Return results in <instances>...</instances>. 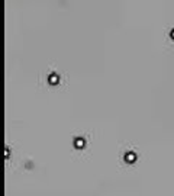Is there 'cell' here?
<instances>
[{"label":"cell","instance_id":"4","mask_svg":"<svg viewBox=\"0 0 174 196\" xmlns=\"http://www.w3.org/2000/svg\"><path fill=\"white\" fill-rule=\"evenodd\" d=\"M5 157H9V148H5Z\"/></svg>","mask_w":174,"mask_h":196},{"label":"cell","instance_id":"3","mask_svg":"<svg viewBox=\"0 0 174 196\" xmlns=\"http://www.w3.org/2000/svg\"><path fill=\"white\" fill-rule=\"evenodd\" d=\"M84 144H86V141H84L83 138H75V141H74L75 148H83V147H84Z\"/></svg>","mask_w":174,"mask_h":196},{"label":"cell","instance_id":"1","mask_svg":"<svg viewBox=\"0 0 174 196\" xmlns=\"http://www.w3.org/2000/svg\"><path fill=\"white\" fill-rule=\"evenodd\" d=\"M135 160H136V155H135V153H132V151H128V153L125 154V161H128V163H135Z\"/></svg>","mask_w":174,"mask_h":196},{"label":"cell","instance_id":"5","mask_svg":"<svg viewBox=\"0 0 174 196\" xmlns=\"http://www.w3.org/2000/svg\"><path fill=\"white\" fill-rule=\"evenodd\" d=\"M171 38H173V39H174V29H173V31H171Z\"/></svg>","mask_w":174,"mask_h":196},{"label":"cell","instance_id":"2","mask_svg":"<svg viewBox=\"0 0 174 196\" xmlns=\"http://www.w3.org/2000/svg\"><path fill=\"white\" fill-rule=\"evenodd\" d=\"M48 81H49V84H58V81H60L58 74H51V76L48 77Z\"/></svg>","mask_w":174,"mask_h":196}]
</instances>
